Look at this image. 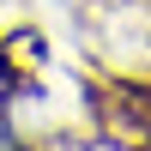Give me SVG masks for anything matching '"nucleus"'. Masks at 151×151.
<instances>
[{"label":"nucleus","mask_w":151,"mask_h":151,"mask_svg":"<svg viewBox=\"0 0 151 151\" xmlns=\"http://www.w3.org/2000/svg\"><path fill=\"white\" fill-rule=\"evenodd\" d=\"M109 127L121 139H151V85H121L109 97Z\"/></svg>","instance_id":"nucleus-1"}]
</instances>
